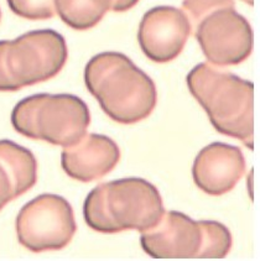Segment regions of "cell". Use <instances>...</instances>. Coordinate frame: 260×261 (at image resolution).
<instances>
[{"label":"cell","mask_w":260,"mask_h":261,"mask_svg":"<svg viewBox=\"0 0 260 261\" xmlns=\"http://www.w3.org/2000/svg\"><path fill=\"white\" fill-rule=\"evenodd\" d=\"M242 2H244L245 4L250 5V7H253V5H254V0H242Z\"/></svg>","instance_id":"ffe728a7"},{"label":"cell","mask_w":260,"mask_h":261,"mask_svg":"<svg viewBox=\"0 0 260 261\" xmlns=\"http://www.w3.org/2000/svg\"><path fill=\"white\" fill-rule=\"evenodd\" d=\"M68 48L65 37L51 29L34 30L7 41L5 67L17 89L55 78L65 67Z\"/></svg>","instance_id":"5b68a950"},{"label":"cell","mask_w":260,"mask_h":261,"mask_svg":"<svg viewBox=\"0 0 260 261\" xmlns=\"http://www.w3.org/2000/svg\"><path fill=\"white\" fill-rule=\"evenodd\" d=\"M85 85L108 118L123 125L139 123L154 112V81L124 54L102 52L85 67Z\"/></svg>","instance_id":"6da1fadb"},{"label":"cell","mask_w":260,"mask_h":261,"mask_svg":"<svg viewBox=\"0 0 260 261\" xmlns=\"http://www.w3.org/2000/svg\"><path fill=\"white\" fill-rule=\"evenodd\" d=\"M0 161L13 177L17 197H21L36 185L37 161L30 150L11 140H0Z\"/></svg>","instance_id":"7c38bea8"},{"label":"cell","mask_w":260,"mask_h":261,"mask_svg":"<svg viewBox=\"0 0 260 261\" xmlns=\"http://www.w3.org/2000/svg\"><path fill=\"white\" fill-rule=\"evenodd\" d=\"M192 34L208 63L217 67L241 65L253 51L251 26L236 8L213 11Z\"/></svg>","instance_id":"52a82bcc"},{"label":"cell","mask_w":260,"mask_h":261,"mask_svg":"<svg viewBox=\"0 0 260 261\" xmlns=\"http://www.w3.org/2000/svg\"><path fill=\"white\" fill-rule=\"evenodd\" d=\"M190 35V21L181 9L156 7L144 14L139 24L138 42L150 61L167 63L180 56Z\"/></svg>","instance_id":"9c48e42d"},{"label":"cell","mask_w":260,"mask_h":261,"mask_svg":"<svg viewBox=\"0 0 260 261\" xmlns=\"http://www.w3.org/2000/svg\"><path fill=\"white\" fill-rule=\"evenodd\" d=\"M5 46H7V40H2L0 41V92H17L19 89H17L15 83L11 81L7 71V67H5Z\"/></svg>","instance_id":"ac0fdd59"},{"label":"cell","mask_w":260,"mask_h":261,"mask_svg":"<svg viewBox=\"0 0 260 261\" xmlns=\"http://www.w3.org/2000/svg\"><path fill=\"white\" fill-rule=\"evenodd\" d=\"M56 14L63 24L86 31L99 24L111 10L112 0H54Z\"/></svg>","instance_id":"4fadbf2b"},{"label":"cell","mask_w":260,"mask_h":261,"mask_svg":"<svg viewBox=\"0 0 260 261\" xmlns=\"http://www.w3.org/2000/svg\"><path fill=\"white\" fill-rule=\"evenodd\" d=\"M139 3V0H112L111 10L115 13H124L133 9Z\"/></svg>","instance_id":"d6986e66"},{"label":"cell","mask_w":260,"mask_h":261,"mask_svg":"<svg viewBox=\"0 0 260 261\" xmlns=\"http://www.w3.org/2000/svg\"><path fill=\"white\" fill-rule=\"evenodd\" d=\"M17 240L33 253L65 249L77 231L69 202L57 194L45 193L31 199L16 217Z\"/></svg>","instance_id":"8992f818"},{"label":"cell","mask_w":260,"mask_h":261,"mask_svg":"<svg viewBox=\"0 0 260 261\" xmlns=\"http://www.w3.org/2000/svg\"><path fill=\"white\" fill-rule=\"evenodd\" d=\"M165 213L161 194L140 177H126L100 184L83 203V218L92 230L117 234L124 230H149Z\"/></svg>","instance_id":"7a4b0ae2"},{"label":"cell","mask_w":260,"mask_h":261,"mask_svg":"<svg viewBox=\"0 0 260 261\" xmlns=\"http://www.w3.org/2000/svg\"><path fill=\"white\" fill-rule=\"evenodd\" d=\"M0 21H2V10H0Z\"/></svg>","instance_id":"44dd1931"},{"label":"cell","mask_w":260,"mask_h":261,"mask_svg":"<svg viewBox=\"0 0 260 261\" xmlns=\"http://www.w3.org/2000/svg\"><path fill=\"white\" fill-rule=\"evenodd\" d=\"M204 230V244L201 259H223L232 248V234L229 229L216 220H202Z\"/></svg>","instance_id":"5bb4252c"},{"label":"cell","mask_w":260,"mask_h":261,"mask_svg":"<svg viewBox=\"0 0 260 261\" xmlns=\"http://www.w3.org/2000/svg\"><path fill=\"white\" fill-rule=\"evenodd\" d=\"M187 88L219 134L254 146V85L211 63H199L186 77Z\"/></svg>","instance_id":"3957f363"},{"label":"cell","mask_w":260,"mask_h":261,"mask_svg":"<svg viewBox=\"0 0 260 261\" xmlns=\"http://www.w3.org/2000/svg\"><path fill=\"white\" fill-rule=\"evenodd\" d=\"M223 8H236V3L234 0H184L181 5L190 21L191 34L207 15Z\"/></svg>","instance_id":"2e32d148"},{"label":"cell","mask_w":260,"mask_h":261,"mask_svg":"<svg viewBox=\"0 0 260 261\" xmlns=\"http://www.w3.org/2000/svg\"><path fill=\"white\" fill-rule=\"evenodd\" d=\"M10 10L22 19L37 21L56 15L54 0H7Z\"/></svg>","instance_id":"9a60e30c"},{"label":"cell","mask_w":260,"mask_h":261,"mask_svg":"<svg viewBox=\"0 0 260 261\" xmlns=\"http://www.w3.org/2000/svg\"><path fill=\"white\" fill-rule=\"evenodd\" d=\"M10 121L25 138L67 147L87 134L91 112L77 95L40 93L20 100L11 112Z\"/></svg>","instance_id":"277c9868"},{"label":"cell","mask_w":260,"mask_h":261,"mask_svg":"<svg viewBox=\"0 0 260 261\" xmlns=\"http://www.w3.org/2000/svg\"><path fill=\"white\" fill-rule=\"evenodd\" d=\"M204 244L202 220L177 211H165L160 222L140 233V245L152 259H201Z\"/></svg>","instance_id":"ba28073f"},{"label":"cell","mask_w":260,"mask_h":261,"mask_svg":"<svg viewBox=\"0 0 260 261\" xmlns=\"http://www.w3.org/2000/svg\"><path fill=\"white\" fill-rule=\"evenodd\" d=\"M120 160V149L113 139L86 134L76 144L63 147L61 167L72 179L92 182L108 175Z\"/></svg>","instance_id":"8fae6325"},{"label":"cell","mask_w":260,"mask_h":261,"mask_svg":"<svg viewBox=\"0 0 260 261\" xmlns=\"http://www.w3.org/2000/svg\"><path fill=\"white\" fill-rule=\"evenodd\" d=\"M15 198H19V197H17L13 177L4 164L0 161V211Z\"/></svg>","instance_id":"e0dca14e"},{"label":"cell","mask_w":260,"mask_h":261,"mask_svg":"<svg viewBox=\"0 0 260 261\" xmlns=\"http://www.w3.org/2000/svg\"><path fill=\"white\" fill-rule=\"evenodd\" d=\"M245 173V159L238 146L212 143L198 152L192 166L193 181L202 192L223 196Z\"/></svg>","instance_id":"30bf717a"}]
</instances>
